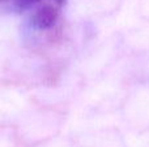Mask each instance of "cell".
Instances as JSON below:
<instances>
[{
  "mask_svg": "<svg viewBox=\"0 0 149 147\" xmlns=\"http://www.w3.org/2000/svg\"><path fill=\"white\" fill-rule=\"evenodd\" d=\"M59 8L60 5L55 4L52 1H46L45 4L39 5L34 13L31 14V25L36 29L39 30H45V29L51 27L55 23L59 14Z\"/></svg>",
  "mask_w": 149,
  "mask_h": 147,
  "instance_id": "1",
  "label": "cell"
},
{
  "mask_svg": "<svg viewBox=\"0 0 149 147\" xmlns=\"http://www.w3.org/2000/svg\"><path fill=\"white\" fill-rule=\"evenodd\" d=\"M46 1H52L62 7L65 0H46ZM39 3H43V0H0V5L12 12H25L36 7Z\"/></svg>",
  "mask_w": 149,
  "mask_h": 147,
  "instance_id": "2",
  "label": "cell"
}]
</instances>
